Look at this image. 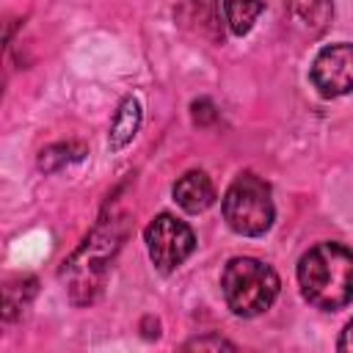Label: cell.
I'll return each mask as SVG.
<instances>
[{"label":"cell","mask_w":353,"mask_h":353,"mask_svg":"<svg viewBox=\"0 0 353 353\" xmlns=\"http://www.w3.org/2000/svg\"><path fill=\"white\" fill-rule=\"evenodd\" d=\"M301 295L325 312L353 301V251L342 243H317L298 262Z\"/></svg>","instance_id":"cell-1"},{"label":"cell","mask_w":353,"mask_h":353,"mask_svg":"<svg viewBox=\"0 0 353 353\" xmlns=\"http://www.w3.org/2000/svg\"><path fill=\"white\" fill-rule=\"evenodd\" d=\"M279 276L270 265L254 256H234L221 273V292L237 317H256L268 312L279 295Z\"/></svg>","instance_id":"cell-2"},{"label":"cell","mask_w":353,"mask_h":353,"mask_svg":"<svg viewBox=\"0 0 353 353\" xmlns=\"http://www.w3.org/2000/svg\"><path fill=\"white\" fill-rule=\"evenodd\" d=\"M221 210H223V221L229 223V229L245 237L265 234L276 218L270 185L251 171L234 176V182L223 193Z\"/></svg>","instance_id":"cell-3"},{"label":"cell","mask_w":353,"mask_h":353,"mask_svg":"<svg viewBox=\"0 0 353 353\" xmlns=\"http://www.w3.org/2000/svg\"><path fill=\"white\" fill-rule=\"evenodd\" d=\"M143 240H146L149 259L154 262V268L160 273L176 270L196 248L193 229L185 221L174 218L171 212H160L157 218H152L143 232Z\"/></svg>","instance_id":"cell-4"},{"label":"cell","mask_w":353,"mask_h":353,"mask_svg":"<svg viewBox=\"0 0 353 353\" xmlns=\"http://www.w3.org/2000/svg\"><path fill=\"white\" fill-rule=\"evenodd\" d=\"M314 88L323 97H342L353 91V44L339 41L323 47L309 69Z\"/></svg>","instance_id":"cell-5"},{"label":"cell","mask_w":353,"mask_h":353,"mask_svg":"<svg viewBox=\"0 0 353 353\" xmlns=\"http://www.w3.org/2000/svg\"><path fill=\"white\" fill-rule=\"evenodd\" d=\"M174 199L185 212H204L215 204V185L204 171H185L174 182Z\"/></svg>","instance_id":"cell-6"},{"label":"cell","mask_w":353,"mask_h":353,"mask_svg":"<svg viewBox=\"0 0 353 353\" xmlns=\"http://www.w3.org/2000/svg\"><path fill=\"white\" fill-rule=\"evenodd\" d=\"M138 127H141V102H138L135 97H127V99L119 105V110H116V116H113V121H110V132H108L110 149H113V152L124 149V146L135 138Z\"/></svg>","instance_id":"cell-7"},{"label":"cell","mask_w":353,"mask_h":353,"mask_svg":"<svg viewBox=\"0 0 353 353\" xmlns=\"http://www.w3.org/2000/svg\"><path fill=\"white\" fill-rule=\"evenodd\" d=\"M287 8L290 17L309 33H323L334 14L331 0H287Z\"/></svg>","instance_id":"cell-8"},{"label":"cell","mask_w":353,"mask_h":353,"mask_svg":"<svg viewBox=\"0 0 353 353\" xmlns=\"http://www.w3.org/2000/svg\"><path fill=\"white\" fill-rule=\"evenodd\" d=\"M265 6L268 0H223V17L229 30L234 36H245L259 19V14L265 11Z\"/></svg>","instance_id":"cell-9"},{"label":"cell","mask_w":353,"mask_h":353,"mask_svg":"<svg viewBox=\"0 0 353 353\" xmlns=\"http://www.w3.org/2000/svg\"><path fill=\"white\" fill-rule=\"evenodd\" d=\"M80 157H83V146H74V143H58V146H50V149L41 152L39 165H41L44 171H55V168H61L63 163H69V160H80Z\"/></svg>","instance_id":"cell-10"},{"label":"cell","mask_w":353,"mask_h":353,"mask_svg":"<svg viewBox=\"0 0 353 353\" xmlns=\"http://www.w3.org/2000/svg\"><path fill=\"white\" fill-rule=\"evenodd\" d=\"M188 347H199V350H204V347H215V350L226 347V350H234V345H232V342H226V339H221V336H201V339L188 342Z\"/></svg>","instance_id":"cell-11"},{"label":"cell","mask_w":353,"mask_h":353,"mask_svg":"<svg viewBox=\"0 0 353 353\" xmlns=\"http://www.w3.org/2000/svg\"><path fill=\"white\" fill-rule=\"evenodd\" d=\"M336 347H339V350H345V353H353V320H350V323L342 328Z\"/></svg>","instance_id":"cell-12"}]
</instances>
